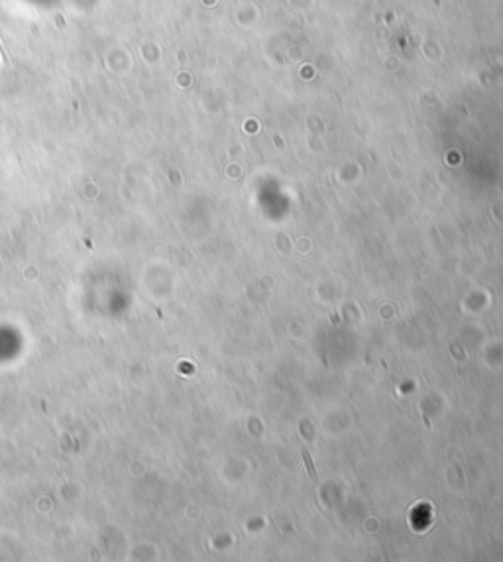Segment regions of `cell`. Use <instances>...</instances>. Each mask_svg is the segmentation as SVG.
Returning <instances> with one entry per match:
<instances>
[{
  "instance_id": "1",
  "label": "cell",
  "mask_w": 503,
  "mask_h": 562,
  "mask_svg": "<svg viewBox=\"0 0 503 562\" xmlns=\"http://www.w3.org/2000/svg\"><path fill=\"white\" fill-rule=\"evenodd\" d=\"M303 460H305V466H307V470H309V476H311L313 479H317V470H315V466H313L311 454H309L307 448H303Z\"/></svg>"
}]
</instances>
